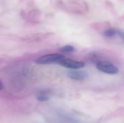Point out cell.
Segmentation results:
<instances>
[{"label":"cell","instance_id":"obj_1","mask_svg":"<svg viewBox=\"0 0 124 123\" xmlns=\"http://www.w3.org/2000/svg\"><path fill=\"white\" fill-rule=\"evenodd\" d=\"M96 68L99 71L108 74H116L119 72V68L117 66L106 60L99 62L96 64Z\"/></svg>","mask_w":124,"mask_h":123},{"label":"cell","instance_id":"obj_2","mask_svg":"<svg viewBox=\"0 0 124 123\" xmlns=\"http://www.w3.org/2000/svg\"><path fill=\"white\" fill-rule=\"evenodd\" d=\"M64 58V55L61 54H48L39 57L36 59L35 62L40 65H46L54 62H59Z\"/></svg>","mask_w":124,"mask_h":123},{"label":"cell","instance_id":"obj_3","mask_svg":"<svg viewBox=\"0 0 124 123\" xmlns=\"http://www.w3.org/2000/svg\"><path fill=\"white\" fill-rule=\"evenodd\" d=\"M58 63L62 66L67 68L73 69H77L83 68L85 66V63L83 62L76 61V60H71V59H62L58 62Z\"/></svg>","mask_w":124,"mask_h":123},{"label":"cell","instance_id":"obj_4","mask_svg":"<svg viewBox=\"0 0 124 123\" xmlns=\"http://www.w3.org/2000/svg\"><path fill=\"white\" fill-rule=\"evenodd\" d=\"M67 75L74 80H84L88 77V74L84 71H76L71 70L67 72Z\"/></svg>","mask_w":124,"mask_h":123},{"label":"cell","instance_id":"obj_5","mask_svg":"<svg viewBox=\"0 0 124 123\" xmlns=\"http://www.w3.org/2000/svg\"><path fill=\"white\" fill-rule=\"evenodd\" d=\"M117 34V30L115 28H110L103 33V35L105 37H110Z\"/></svg>","mask_w":124,"mask_h":123},{"label":"cell","instance_id":"obj_6","mask_svg":"<svg viewBox=\"0 0 124 123\" xmlns=\"http://www.w3.org/2000/svg\"><path fill=\"white\" fill-rule=\"evenodd\" d=\"M59 50L61 52H63V53H71V52L75 51V48L73 46L68 45H65L59 48Z\"/></svg>","mask_w":124,"mask_h":123},{"label":"cell","instance_id":"obj_7","mask_svg":"<svg viewBox=\"0 0 124 123\" xmlns=\"http://www.w3.org/2000/svg\"><path fill=\"white\" fill-rule=\"evenodd\" d=\"M50 98V95H48V94H46V93H41V94L38 95L36 98L38 101H41V102H44V101H48Z\"/></svg>","mask_w":124,"mask_h":123},{"label":"cell","instance_id":"obj_8","mask_svg":"<svg viewBox=\"0 0 124 123\" xmlns=\"http://www.w3.org/2000/svg\"><path fill=\"white\" fill-rule=\"evenodd\" d=\"M117 35H119V36L121 37V39L123 40L124 42V31H119V30H117Z\"/></svg>","mask_w":124,"mask_h":123},{"label":"cell","instance_id":"obj_9","mask_svg":"<svg viewBox=\"0 0 124 123\" xmlns=\"http://www.w3.org/2000/svg\"><path fill=\"white\" fill-rule=\"evenodd\" d=\"M4 88V86L3 84H2V82H1V80H0V90H2V89Z\"/></svg>","mask_w":124,"mask_h":123}]
</instances>
